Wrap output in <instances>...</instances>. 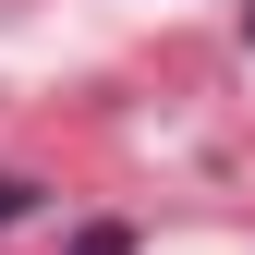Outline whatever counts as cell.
<instances>
[{
	"instance_id": "6da1fadb",
	"label": "cell",
	"mask_w": 255,
	"mask_h": 255,
	"mask_svg": "<svg viewBox=\"0 0 255 255\" xmlns=\"http://www.w3.org/2000/svg\"><path fill=\"white\" fill-rule=\"evenodd\" d=\"M73 255H134V219H85V231H73Z\"/></svg>"
},
{
	"instance_id": "7a4b0ae2",
	"label": "cell",
	"mask_w": 255,
	"mask_h": 255,
	"mask_svg": "<svg viewBox=\"0 0 255 255\" xmlns=\"http://www.w3.org/2000/svg\"><path fill=\"white\" fill-rule=\"evenodd\" d=\"M37 195H49V182H24V170H0V231H12V219H37Z\"/></svg>"
},
{
	"instance_id": "3957f363",
	"label": "cell",
	"mask_w": 255,
	"mask_h": 255,
	"mask_svg": "<svg viewBox=\"0 0 255 255\" xmlns=\"http://www.w3.org/2000/svg\"><path fill=\"white\" fill-rule=\"evenodd\" d=\"M243 37H255V12H243Z\"/></svg>"
}]
</instances>
